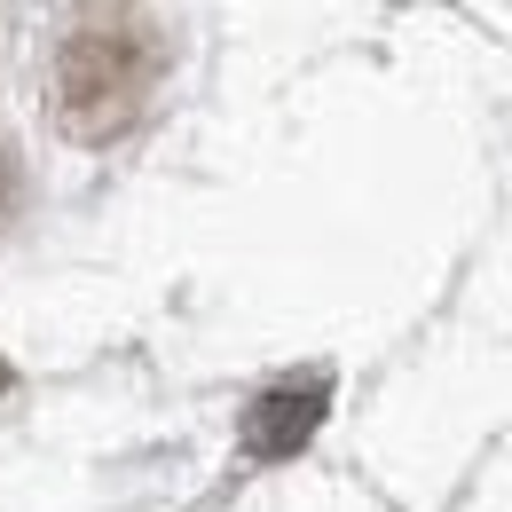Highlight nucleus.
<instances>
[{"mask_svg":"<svg viewBox=\"0 0 512 512\" xmlns=\"http://www.w3.org/2000/svg\"><path fill=\"white\" fill-rule=\"evenodd\" d=\"M150 79H158V40H150L142 16H127V24L79 16V32H71V48H64L71 134H119L150 103Z\"/></svg>","mask_w":512,"mask_h":512,"instance_id":"obj_1","label":"nucleus"}]
</instances>
